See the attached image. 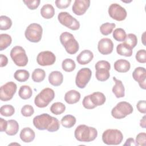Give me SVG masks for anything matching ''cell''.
Returning a JSON list of instances; mask_svg holds the SVG:
<instances>
[{
  "instance_id": "6da1fadb",
  "label": "cell",
  "mask_w": 146,
  "mask_h": 146,
  "mask_svg": "<svg viewBox=\"0 0 146 146\" xmlns=\"http://www.w3.org/2000/svg\"><path fill=\"white\" fill-rule=\"evenodd\" d=\"M33 123L36 129H46L51 132L57 131L60 128V123L58 119L46 113L35 116Z\"/></svg>"
},
{
  "instance_id": "7a4b0ae2",
  "label": "cell",
  "mask_w": 146,
  "mask_h": 146,
  "mask_svg": "<svg viewBox=\"0 0 146 146\" xmlns=\"http://www.w3.org/2000/svg\"><path fill=\"white\" fill-rule=\"evenodd\" d=\"M74 136L79 141L90 142L94 141L97 137L98 131L94 127L81 124L76 128L74 131Z\"/></svg>"
},
{
  "instance_id": "3957f363",
  "label": "cell",
  "mask_w": 146,
  "mask_h": 146,
  "mask_svg": "<svg viewBox=\"0 0 146 146\" xmlns=\"http://www.w3.org/2000/svg\"><path fill=\"white\" fill-rule=\"evenodd\" d=\"M60 41L66 52L69 54H75L79 50V46L78 41L74 35L68 32H63L60 34Z\"/></svg>"
},
{
  "instance_id": "277c9868",
  "label": "cell",
  "mask_w": 146,
  "mask_h": 146,
  "mask_svg": "<svg viewBox=\"0 0 146 146\" xmlns=\"http://www.w3.org/2000/svg\"><path fill=\"white\" fill-rule=\"evenodd\" d=\"M54 98V91L50 88H44L35 97L34 103L39 108H44L49 104Z\"/></svg>"
},
{
  "instance_id": "5b68a950",
  "label": "cell",
  "mask_w": 146,
  "mask_h": 146,
  "mask_svg": "<svg viewBox=\"0 0 146 146\" xmlns=\"http://www.w3.org/2000/svg\"><path fill=\"white\" fill-rule=\"evenodd\" d=\"M123 139L122 132L117 129H108L102 134V141L107 145H119Z\"/></svg>"
},
{
  "instance_id": "8992f818",
  "label": "cell",
  "mask_w": 146,
  "mask_h": 146,
  "mask_svg": "<svg viewBox=\"0 0 146 146\" xmlns=\"http://www.w3.org/2000/svg\"><path fill=\"white\" fill-rule=\"evenodd\" d=\"M132 105L125 101L119 102L111 110V115L116 119H121L132 113Z\"/></svg>"
},
{
  "instance_id": "52a82bcc",
  "label": "cell",
  "mask_w": 146,
  "mask_h": 146,
  "mask_svg": "<svg viewBox=\"0 0 146 146\" xmlns=\"http://www.w3.org/2000/svg\"><path fill=\"white\" fill-rule=\"evenodd\" d=\"M42 33L43 29L41 25L38 23H33L30 24L27 27L25 32V36L29 41L38 43L42 39Z\"/></svg>"
},
{
  "instance_id": "ba28073f",
  "label": "cell",
  "mask_w": 146,
  "mask_h": 146,
  "mask_svg": "<svg viewBox=\"0 0 146 146\" xmlns=\"http://www.w3.org/2000/svg\"><path fill=\"white\" fill-rule=\"evenodd\" d=\"M10 57L14 63L19 67H25L27 64L28 57L25 49L19 46L14 47L10 51Z\"/></svg>"
},
{
  "instance_id": "9c48e42d",
  "label": "cell",
  "mask_w": 146,
  "mask_h": 146,
  "mask_svg": "<svg viewBox=\"0 0 146 146\" xmlns=\"http://www.w3.org/2000/svg\"><path fill=\"white\" fill-rule=\"evenodd\" d=\"M96 70L95 76L98 80L104 82L108 80L110 76V63L106 60H99L95 65Z\"/></svg>"
},
{
  "instance_id": "30bf717a",
  "label": "cell",
  "mask_w": 146,
  "mask_h": 146,
  "mask_svg": "<svg viewBox=\"0 0 146 146\" xmlns=\"http://www.w3.org/2000/svg\"><path fill=\"white\" fill-rule=\"evenodd\" d=\"M58 19L60 24L72 30H77L80 27L79 22L67 12L59 13Z\"/></svg>"
},
{
  "instance_id": "8fae6325",
  "label": "cell",
  "mask_w": 146,
  "mask_h": 146,
  "mask_svg": "<svg viewBox=\"0 0 146 146\" xmlns=\"http://www.w3.org/2000/svg\"><path fill=\"white\" fill-rule=\"evenodd\" d=\"M17 89V84L13 82H8L2 85L0 88V99L3 102L10 100Z\"/></svg>"
},
{
  "instance_id": "7c38bea8",
  "label": "cell",
  "mask_w": 146,
  "mask_h": 146,
  "mask_svg": "<svg viewBox=\"0 0 146 146\" xmlns=\"http://www.w3.org/2000/svg\"><path fill=\"white\" fill-rule=\"evenodd\" d=\"M92 76V71L89 68L84 67L78 71L76 78L75 84L79 88H84L86 87L88 83L91 79Z\"/></svg>"
},
{
  "instance_id": "4fadbf2b",
  "label": "cell",
  "mask_w": 146,
  "mask_h": 146,
  "mask_svg": "<svg viewBox=\"0 0 146 146\" xmlns=\"http://www.w3.org/2000/svg\"><path fill=\"white\" fill-rule=\"evenodd\" d=\"M108 12L111 18L117 21L124 20L127 15L126 10L117 3H112L108 7Z\"/></svg>"
},
{
  "instance_id": "5bb4252c",
  "label": "cell",
  "mask_w": 146,
  "mask_h": 146,
  "mask_svg": "<svg viewBox=\"0 0 146 146\" xmlns=\"http://www.w3.org/2000/svg\"><path fill=\"white\" fill-rule=\"evenodd\" d=\"M55 61L56 56L55 54L50 51L40 52L36 57V62L38 64L42 66L52 65Z\"/></svg>"
},
{
  "instance_id": "9a60e30c",
  "label": "cell",
  "mask_w": 146,
  "mask_h": 146,
  "mask_svg": "<svg viewBox=\"0 0 146 146\" xmlns=\"http://www.w3.org/2000/svg\"><path fill=\"white\" fill-rule=\"evenodd\" d=\"M132 77L135 81L138 82L141 88L146 89V70L144 67H136L132 72Z\"/></svg>"
},
{
  "instance_id": "2e32d148",
  "label": "cell",
  "mask_w": 146,
  "mask_h": 146,
  "mask_svg": "<svg viewBox=\"0 0 146 146\" xmlns=\"http://www.w3.org/2000/svg\"><path fill=\"white\" fill-rule=\"evenodd\" d=\"M90 6V0H75L72 6V10L76 15H82L86 12Z\"/></svg>"
},
{
  "instance_id": "e0dca14e",
  "label": "cell",
  "mask_w": 146,
  "mask_h": 146,
  "mask_svg": "<svg viewBox=\"0 0 146 146\" xmlns=\"http://www.w3.org/2000/svg\"><path fill=\"white\" fill-rule=\"evenodd\" d=\"M113 49V43L110 38L101 39L98 44V50L99 52L103 55H108L111 54Z\"/></svg>"
},
{
  "instance_id": "ac0fdd59",
  "label": "cell",
  "mask_w": 146,
  "mask_h": 146,
  "mask_svg": "<svg viewBox=\"0 0 146 146\" xmlns=\"http://www.w3.org/2000/svg\"><path fill=\"white\" fill-rule=\"evenodd\" d=\"M94 58L93 52L89 50H83L77 56L76 60L81 65L88 64Z\"/></svg>"
},
{
  "instance_id": "d6986e66",
  "label": "cell",
  "mask_w": 146,
  "mask_h": 146,
  "mask_svg": "<svg viewBox=\"0 0 146 146\" xmlns=\"http://www.w3.org/2000/svg\"><path fill=\"white\" fill-rule=\"evenodd\" d=\"M19 137L22 141L25 143H30L34 140L35 133L34 130L30 127H25L21 130Z\"/></svg>"
},
{
  "instance_id": "ffe728a7",
  "label": "cell",
  "mask_w": 146,
  "mask_h": 146,
  "mask_svg": "<svg viewBox=\"0 0 146 146\" xmlns=\"http://www.w3.org/2000/svg\"><path fill=\"white\" fill-rule=\"evenodd\" d=\"M48 82L53 86H59L62 84L63 81V75L60 71H52L48 75Z\"/></svg>"
},
{
  "instance_id": "44dd1931",
  "label": "cell",
  "mask_w": 146,
  "mask_h": 146,
  "mask_svg": "<svg viewBox=\"0 0 146 146\" xmlns=\"http://www.w3.org/2000/svg\"><path fill=\"white\" fill-rule=\"evenodd\" d=\"M113 80L115 81V84L112 88V92L117 98H123L125 96V88L123 82L115 76L113 77Z\"/></svg>"
},
{
  "instance_id": "7402d4cb",
  "label": "cell",
  "mask_w": 146,
  "mask_h": 146,
  "mask_svg": "<svg viewBox=\"0 0 146 146\" xmlns=\"http://www.w3.org/2000/svg\"><path fill=\"white\" fill-rule=\"evenodd\" d=\"M114 69L119 72H127L131 68V64L129 61L120 59L116 60L113 64Z\"/></svg>"
},
{
  "instance_id": "603a6c76",
  "label": "cell",
  "mask_w": 146,
  "mask_h": 146,
  "mask_svg": "<svg viewBox=\"0 0 146 146\" xmlns=\"http://www.w3.org/2000/svg\"><path fill=\"white\" fill-rule=\"evenodd\" d=\"M80 99V94L76 90H71L67 91L64 95L65 102L69 104L78 103Z\"/></svg>"
},
{
  "instance_id": "cb8c5ba5",
  "label": "cell",
  "mask_w": 146,
  "mask_h": 146,
  "mask_svg": "<svg viewBox=\"0 0 146 146\" xmlns=\"http://www.w3.org/2000/svg\"><path fill=\"white\" fill-rule=\"evenodd\" d=\"M91 100L92 103L97 106H100L103 105L106 100V98L103 93L100 92H95L92 94L90 95Z\"/></svg>"
},
{
  "instance_id": "d4e9b609",
  "label": "cell",
  "mask_w": 146,
  "mask_h": 146,
  "mask_svg": "<svg viewBox=\"0 0 146 146\" xmlns=\"http://www.w3.org/2000/svg\"><path fill=\"white\" fill-rule=\"evenodd\" d=\"M40 14L44 19L52 18L55 15V9L52 5L46 4L44 5L40 10Z\"/></svg>"
},
{
  "instance_id": "484cf974",
  "label": "cell",
  "mask_w": 146,
  "mask_h": 146,
  "mask_svg": "<svg viewBox=\"0 0 146 146\" xmlns=\"http://www.w3.org/2000/svg\"><path fill=\"white\" fill-rule=\"evenodd\" d=\"M19 130V124L18 122L14 119L7 120V127L5 131L7 135L9 136L15 135Z\"/></svg>"
},
{
  "instance_id": "4316f807",
  "label": "cell",
  "mask_w": 146,
  "mask_h": 146,
  "mask_svg": "<svg viewBox=\"0 0 146 146\" xmlns=\"http://www.w3.org/2000/svg\"><path fill=\"white\" fill-rule=\"evenodd\" d=\"M133 48L128 46L124 43L117 44L116 47L117 53L121 56H124L127 57L131 56L133 53Z\"/></svg>"
},
{
  "instance_id": "83f0119b",
  "label": "cell",
  "mask_w": 146,
  "mask_h": 146,
  "mask_svg": "<svg viewBox=\"0 0 146 146\" xmlns=\"http://www.w3.org/2000/svg\"><path fill=\"white\" fill-rule=\"evenodd\" d=\"M76 119L75 116L71 115H66L61 119V124L63 127L67 128H72L75 124Z\"/></svg>"
},
{
  "instance_id": "f1b7e54d",
  "label": "cell",
  "mask_w": 146,
  "mask_h": 146,
  "mask_svg": "<svg viewBox=\"0 0 146 146\" xmlns=\"http://www.w3.org/2000/svg\"><path fill=\"white\" fill-rule=\"evenodd\" d=\"M18 95L19 97L23 100L29 99L33 95L32 89L27 85L22 86L19 90Z\"/></svg>"
},
{
  "instance_id": "f546056e",
  "label": "cell",
  "mask_w": 146,
  "mask_h": 146,
  "mask_svg": "<svg viewBox=\"0 0 146 146\" xmlns=\"http://www.w3.org/2000/svg\"><path fill=\"white\" fill-rule=\"evenodd\" d=\"M30 76V73L26 70H18L14 74V78L19 82L27 81Z\"/></svg>"
},
{
  "instance_id": "4dcf8cb0",
  "label": "cell",
  "mask_w": 146,
  "mask_h": 146,
  "mask_svg": "<svg viewBox=\"0 0 146 146\" xmlns=\"http://www.w3.org/2000/svg\"><path fill=\"white\" fill-rule=\"evenodd\" d=\"M46 77V72L44 70L41 68L35 69L31 75V78L34 82L40 83L44 80Z\"/></svg>"
},
{
  "instance_id": "1f68e13d",
  "label": "cell",
  "mask_w": 146,
  "mask_h": 146,
  "mask_svg": "<svg viewBox=\"0 0 146 146\" xmlns=\"http://www.w3.org/2000/svg\"><path fill=\"white\" fill-rule=\"evenodd\" d=\"M12 42V39L7 34H0V51H3L8 47Z\"/></svg>"
},
{
  "instance_id": "d6a6232c",
  "label": "cell",
  "mask_w": 146,
  "mask_h": 146,
  "mask_svg": "<svg viewBox=\"0 0 146 146\" xmlns=\"http://www.w3.org/2000/svg\"><path fill=\"white\" fill-rule=\"evenodd\" d=\"M66 106L61 102L54 103L50 107V111L54 115H60L65 111Z\"/></svg>"
},
{
  "instance_id": "836d02e7",
  "label": "cell",
  "mask_w": 146,
  "mask_h": 146,
  "mask_svg": "<svg viewBox=\"0 0 146 146\" xmlns=\"http://www.w3.org/2000/svg\"><path fill=\"white\" fill-rule=\"evenodd\" d=\"M62 69L66 72H72L76 67V64L72 59L70 58H67L63 60L62 63Z\"/></svg>"
},
{
  "instance_id": "e575fe53",
  "label": "cell",
  "mask_w": 146,
  "mask_h": 146,
  "mask_svg": "<svg viewBox=\"0 0 146 146\" xmlns=\"http://www.w3.org/2000/svg\"><path fill=\"white\" fill-rule=\"evenodd\" d=\"M115 27L116 25L115 23L106 22L100 26V31L103 35H108L112 32Z\"/></svg>"
},
{
  "instance_id": "d590c367",
  "label": "cell",
  "mask_w": 146,
  "mask_h": 146,
  "mask_svg": "<svg viewBox=\"0 0 146 146\" xmlns=\"http://www.w3.org/2000/svg\"><path fill=\"white\" fill-rule=\"evenodd\" d=\"M11 26L12 21L9 17L6 15H1L0 17V30H9V29H10Z\"/></svg>"
},
{
  "instance_id": "8d00e7d4",
  "label": "cell",
  "mask_w": 146,
  "mask_h": 146,
  "mask_svg": "<svg viewBox=\"0 0 146 146\" xmlns=\"http://www.w3.org/2000/svg\"><path fill=\"white\" fill-rule=\"evenodd\" d=\"M0 113L1 115L3 116H11L15 113V108L10 104H5L1 107Z\"/></svg>"
},
{
  "instance_id": "74e56055",
  "label": "cell",
  "mask_w": 146,
  "mask_h": 146,
  "mask_svg": "<svg viewBox=\"0 0 146 146\" xmlns=\"http://www.w3.org/2000/svg\"><path fill=\"white\" fill-rule=\"evenodd\" d=\"M113 38L118 42H123L126 37L125 30L121 28H117L113 31Z\"/></svg>"
},
{
  "instance_id": "f35d334b",
  "label": "cell",
  "mask_w": 146,
  "mask_h": 146,
  "mask_svg": "<svg viewBox=\"0 0 146 146\" xmlns=\"http://www.w3.org/2000/svg\"><path fill=\"white\" fill-rule=\"evenodd\" d=\"M125 44H127L128 46L131 47L132 48H133L136 47L137 43V38L136 35L134 34H128L126 35L125 39L124 40V42Z\"/></svg>"
},
{
  "instance_id": "ab89813d",
  "label": "cell",
  "mask_w": 146,
  "mask_h": 146,
  "mask_svg": "<svg viewBox=\"0 0 146 146\" xmlns=\"http://www.w3.org/2000/svg\"><path fill=\"white\" fill-rule=\"evenodd\" d=\"M34 113L33 107L29 104H26L21 108V113L25 117H30Z\"/></svg>"
},
{
  "instance_id": "60d3db41",
  "label": "cell",
  "mask_w": 146,
  "mask_h": 146,
  "mask_svg": "<svg viewBox=\"0 0 146 146\" xmlns=\"http://www.w3.org/2000/svg\"><path fill=\"white\" fill-rule=\"evenodd\" d=\"M136 60L140 63H146V51L145 49L139 50L136 54Z\"/></svg>"
},
{
  "instance_id": "b9f144b4",
  "label": "cell",
  "mask_w": 146,
  "mask_h": 146,
  "mask_svg": "<svg viewBox=\"0 0 146 146\" xmlns=\"http://www.w3.org/2000/svg\"><path fill=\"white\" fill-rule=\"evenodd\" d=\"M23 2L30 10L36 9L38 7L40 3V0H23Z\"/></svg>"
},
{
  "instance_id": "7bdbcfd3",
  "label": "cell",
  "mask_w": 146,
  "mask_h": 146,
  "mask_svg": "<svg viewBox=\"0 0 146 146\" xmlns=\"http://www.w3.org/2000/svg\"><path fill=\"white\" fill-rule=\"evenodd\" d=\"M82 104L85 108L88 109V110H91V109H93L96 107V106H95L92 103V101L91 100L90 95L86 96L83 98V100L82 102Z\"/></svg>"
},
{
  "instance_id": "ee69618b",
  "label": "cell",
  "mask_w": 146,
  "mask_h": 146,
  "mask_svg": "<svg viewBox=\"0 0 146 146\" xmlns=\"http://www.w3.org/2000/svg\"><path fill=\"white\" fill-rule=\"evenodd\" d=\"M146 133L145 132H140L137 135L136 137L135 143L137 145L144 146L145 145L146 141Z\"/></svg>"
},
{
  "instance_id": "f6af8a7d",
  "label": "cell",
  "mask_w": 146,
  "mask_h": 146,
  "mask_svg": "<svg viewBox=\"0 0 146 146\" xmlns=\"http://www.w3.org/2000/svg\"><path fill=\"white\" fill-rule=\"evenodd\" d=\"M71 3V0H56L55 3L56 6L60 9H66L68 7Z\"/></svg>"
},
{
  "instance_id": "bcb514c9",
  "label": "cell",
  "mask_w": 146,
  "mask_h": 146,
  "mask_svg": "<svg viewBox=\"0 0 146 146\" xmlns=\"http://www.w3.org/2000/svg\"><path fill=\"white\" fill-rule=\"evenodd\" d=\"M145 106H146V103H145V100H140L137 102V104H136V107L137 110L142 113H146V108H145Z\"/></svg>"
},
{
  "instance_id": "7dc6e473",
  "label": "cell",
  "mask_w": 146,
  "mask_h": 146,
  "mask_svg": "<svg viewBox=\"0 0 146 146\" xmlns=\"http://www.w3.org/2000/svg\"><path fill=\"white\" fill-rule=\"evenodd\" d=\"M8 63V59L7 56L3 54H0V67L6 66Z\"/></svg>"
},
{
  "instance_id": "c3c4849f",
  "label": "cell",
  "mask_w": 146,
  "mask_h": 146,
  "mask_svg": "<svg viewBox=\"0 0 146 146\" xmlns=\"http://www.w3.org/2000/svg\"><path fill=\"white\" fill-rule=\"evenodd\" d=\"M7 127V121L3 119V118H0V131H5Z\"/></svg>"
},
{
  "instance_id": "681fc988",
  "label": "cell",
  "mask_w": 146,
  "mask_h": 146,
  "mask_svg": "<svg viewBox=\"0 0 146 146\" xmlns=\"http://www.w3.org/2000/svg\"><path fill=\"white\" fill-rule=\"evenodd\" d=\"M124 145H137V144L133 138H128L126 140Z\"/></svg>"
},
{
  "instance_id": "f907efd6",
  "label": "cell",
  "mask_w": 146,
  "mask_h": 146,
  "mask_svg": "<svg viewBox=\"0 0 146 146\" xmlns=\"http://www.w3.org/2000/svg\"><path fill=\"white\" fill-rule=\"evenodd\" d=\"M146 116L144 115L140 121V125L143 128H145L146 127Z\"/></svg>"
}]
</instances>
